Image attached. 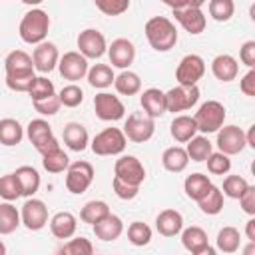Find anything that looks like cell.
Segmentation results:
<instances>
[{
    "instance_id": "1",
    "label": "cell",
    "mask_w": 255,
    "mask_h": 255,
    "mask_svg": "<svg viewBox=\"0 0 255 255\" xmlns=\"http://www.w3.org/2000/svg\"><path fill=\"white\" fill-rule=\"evenodd\" d=\"M145 38L155 52H169L177 44V28L167 16H153L145 22Z\"/></svg>"
},
{
    "instance_id": "2",
    "label": "cell",
    "mask_w": 255,
    "mask_h": 255,
    "mask_svg": "<svg viewBox=\"0 0 255 255\" xmlns=\"http://www.w3.org/2000/svg\"><path fill=\"white\" fill-rule=\"evenodd\" d=\"M167 6L171 8L175 20L183 26V30H187L189 34L197 36L205 30L207 26V18L201 10L203 6V0H181V2H169L167 0Z\"/></svg>"
},
{
    "instance_id": "3",
    "label": "cell",
    "mask_w": 255,
    "mask_h": 255,
    "mask_svg": "<svg viewBox=\"0 0 255 255\" xmlns=\"http://www.w3.org/2000/svg\"><path fill=\"white\" fill-rule=\"evenodd\" d=\"M48 30H50V16L42 8L28 10L22 16L20 26H18V34H20L22 42L32 44V46H38V44L46 42Z\"/></svg>"
},
{
    "instance_id": "4",
    "label": "cell",
    "mask_w": 255,
    "mask_h": 255,
    "mask_svg": "<svg viewBox=\"0 0 255 255\" xmlns=\"http://www.w3.org/2000/svg\"><path fill=\"white\" fill-rule=\"evenodd\" d=\"M197 131L201 133H215L223 128L225 124V108L217 100H207L205 104L199 106V110L193 116Z\"/></svg>"
},
{
    "instance_id": "5",
    "label": "cell",
    "mask_w": 255,
    "mask_h": 255,
    "mask_svg": "<svg viewBox=\"0 0 255 255\" xmlns=\"http://www.w3.org/2000/svg\"><path fill=\"white\" fill-rule=\"evenodd\" d=\"M26 135L30 139V143L34 145V149L40 153V155H46L48 151H54L60 147V141L56 139L54 131H52V126L38 118V120H32L28 126H26Z\"/></svg>"
},
{
    "instance_id": "6",
    "label": "cell",
    "mask_w": 255,
    "mask_h": 255,
    "mask_svg": "<svg viewBox=\"0 0 255 255\" xmlns=\"http://www.w3.org/2000/svg\"><path fill=\"white\" fill-rule=\"evenodd\" d=\"M128 145V139L120 128H106L92 139L90 147L96 155H120Z\"/></svg>"
},
{
    "instance_id": "7",
    "label": "cell",
    "mask_w": 255,
    "mask_h": 255,
    "mask_svg": "<svg viewBox=\"0 0 255 255\" xmlns=\"http://www.w3.org/2000/svg\"><path fill=\"white\" fill-rule=\"evenodd\" d=\"M94 181V165L90 161L78 159L66 169V189L74 195H82Z\"/></svg>"
},
{
    "instance_id": "8",
    "label": "cell",
    "mask_w": 255,
    "mask_h": 255,
    "mask_svg": "<svg viewBox=\"0 0 255 255\" xmlns=\"http://www.w3.org/2000/svg\"><path fill=\"white\" fill-rule=\"evenodd\" d=\"M122 131H124L126 139H129L133 143H143V141L151 139V135L155 131V122L151 118H147L143 112H133L128 116Z\"/></svg>"
},
{
    "instance_id": "9",
    "label": "cell",
    "mask_w": 255,
    "mask_h": 255,
    "mask_svg": "<svg viewBox=\"0 0 255 255\" xmlns=\"http://www.w3.org/2000/svg\"><path fill=\"white\" fill-rule=\"evenodd\" d=\"M199 88L197 86H175L165 92V108L167 112H185L191 110L199 102Z\"/></svg>"
},
{
    "instance_id": "10",
    "label": "cell",
    "mask_w": 255,
    "mask_h": 255,
    "mask_svg": "<svg viewBox=\"0 0 255 255\" xmlns=\"http://www.w3.org/2000/svg\"><path fill=\"white\" fill-rule=\"evenodd\" d=\"M114 177L128 185L139 187L145 179V167L135 155H122L114 165Z\"/></svg>"
},
{
    "instance_id": "11",
    "label": "cell",
    "mask_w": 255,
    "mask_h": 255,
    "mask_svg": "<svg viewBox=\"0 0 255 255\" xmlns=\"http://www.w3.org/2000/svg\"><path fill=\"white\" fill-rule=\"evenodd\" d=\"M205 74V62L197 54H187L179 60L175 70V80L179 86H197Z\"/></svg>"
},
{
    "instance_id": "12",
    "label": "cell",
    "mask_w": 255,
    "mask_h": 255,
    "mask_svg": "<svg viewBox=\"0 0 255 255\" xmlns=\"http://www.w3.org/2000/svg\"><path fill=\"white\" fill-rule=\"evenodd\" d=\"M78 52L86 58V60H98L108 52V44L106 38L100 30L96 28H86L80 32L78 36Z\"/></svg>"
},
{
    "instance_id": "13",
    "label": "cell",
    "mask_w": 255,
    "mask_h": 255,
    "mask_svg": "<svg viewBox=\"0 0 255 255\" xmlns=\"http://www.w3.org/2000/svg\"><path fill=\"white\" fill-rule=\"evenodd\" d=\"M94 110L96 116L102 122H118L126 116V106L122 104V100L110 92H100L94 98Z\"/></svg>"
},
{
    "instance_id": "14",
    "label": "cell",
    "mask_w": 255,
    "mask_h": 255,
    "mask_svg": "<svg viewBox=\"0 0 255 255\" xmlns=\"http://www.w3.org/2000/svg\"><path fill=\"white\" fill-rule=\"evenodd\" d=\"M20 221L26 225L30 231H40L48 223V207L42 199L28 197L20 209Z\"/></svg>"
},
{
    "instance_id": "15",
    "label": "cell",
    "mask_w": 255,
    "mask_h": 255,
    "mask_svg": "<svg viewBox=\"0 0 255 255\" xmlns=\"http://www.w3.org/2000/svg\"><path fill=\"white\" fill-rule=\"evenodd\" d=\"M88 60L80 52H66L58 62V72L64 80H70L72 84L88 76Z\"/></svg>"
},
{
    "instance_id": "16",
    "label": "cell",
    "mask_w": 255,
    "mask_h": 255,
    "mask_svg": "<svg viewBox=\"0 0 255 255\" xmlns=\"http://www.w3.org/2000/svg\"><path fill=\"white\" fill-rule=\"evenodd\" d=\"M245 131L237 126H223L217 131V147L225 155H235L245 149Z\"/></svg>"
},
{
    "instance_id": "17",
    "label": "cell",
    "mask_w": 255,
    "mask_h": 255,
    "mask_svg": "<svg viewBox=\"0 0 255 255\" xmlns=\"http://www.w3.org/2000/svg\"><path fill=\"white\" fill-rule=\"evenodd\" d=\"M108 56H110V64L124 72V70L129 68V64L135 58V46L128 38H116L108 46Z\"/></svg>"
},
{
    "instance_id": "18",
    "label": "cell",
    "mask_w": 255,
    "mask_h": 255,
    "mask_svg": "<svg viewBox=\"0 0 255 255\" xmlns=\"http://www.w3.org/2000/svg\"><path fill=\"white\" fill-rule=\"evenodd\" d=\"M58 62H60V54L54 42H42L32 52L34 70H38L40 74H50L58 66Z\"/></svg>"
},
{
    "instance_id": "19",
    "label": "cell",
    "mask_w": 255,
    "mask_h": 255,
    "mask_svg": "<svg viewBox=\"0 0 255 255\" xmlns=\"http://www.w3.org/2000/svg\"><path fill=\"white\" fill-rule=\"evenodd\" d=\"M139 104H141V110L147 118L155 120L159 116H163L167 112L165 108V92H161L159 88H147L143 90L141 98H139Z\"/></svg>"
},
{
    "instance_id": "20",
    "label": "cell",
    "mask_w": 255,
    "mask_h": 255,
    "mask_svg": "<svg viewBox=\"0 0 255 255\" xmlns=\"http://www.w3.org/2000/svg\"><path fill=\"white\" fill-rule=\"evenodd\" d=\"M155 229L163 237H175L183 229V217L177 209H163L155 217Z\"/></svg>"
},
{
    "instance_id": "21",
    "label": "cell",
    "mask_w": 255,
    "mask_h": 255,
    "mask_svg": "<svg viewBox=\"0 0 255 255\" xmlns=\"http://www.w3.org/2000/svg\"><path fill=\"white\" fill-rule=\"evenodd\" d=\"M48 223H50L52 235L58 237V239H72L74 233H76V229H78V219L70 211H58V213H54Z\"/></svg>"
},
{
    "instance_id": "22",
    "label": "cell",
    "mask_w": 255,
    "mask_h": 255,
    "mask_svg": "<svg viewBox=\"0 0 255 255\" xmlns=\"http://www.w3.org/2000/svg\"><path fill=\"white\" fill-rule=\"evenodd\" d=\"M4 70L6 76H26V74H34V64H32V56L24 50H12L6 60H4Z\"/></svg>"
},
{
    "instance_id": "23",
    "label": "cell",
    "mask_w": 255,
    "mask_h": 255,
    "mask_svg": "<svg viewBox=\"0 0 255 255\" xmlns=\"http://www.w3.org/2000/svg\"><path fill=\"white\" fill-rule=\"evenodd\" d=\"M211 72L219 82H233L239 74V64L229 54H219L211 60Z\"/></svg>"
},
{
    "instance_id": "24",
    "label": "cell",
    "mask_w": 255,
    "mask_h": 255,
    "mask_svg": "<svg viewBox=\"0 0 255 255\" xmlns=\"http://www.w3.org/2000/svg\"><path fill=\"white\" fill-rule=\"evenodd\" d=\"M62 137H64V143L72 149V151H84L90 143V135H88V129L78 124V122H70L64 126V131H62Z\"/></svg>"
},
{
    "instance_id": "25",
    "label": "cell",
    "mask_w": 255,
    "mask_h": 255,
    "mask_svg": "<svg viewBox=\"0 0 255 255\" xmlns=\"http://www.w3.org/2000/svg\"><path fill=\"white\" fill-rule=\"evenodd\" d=\"M169 133L177 143H187L191 137L197 135V126H195L193 116H185V114L175 116L169 126Z\"/></svg>"
},
{
    "instance_id": "26",
    "label": "cell",
    "mask_w": 255,
    "mask_h": 255,
    "mask_svg": "<svg viewBox=\"0 0 255 255\" xmlns=\"http://www.w3.org/2000/svg\"><path fill=\"white\" fill-rule=\"evenodd\" d=\"M92 227H94V235L98 239H102V241H116L124 233V221L114 213L106 215L104 219H100Z\"/></svg>"
},
{
    "instance_id": "27",
    "label": "cell",
    "mask_w": 255,
    "mask_h": 255,
    "mask_svg": "<svg viewBox=\"0 0 255 255\" xmlns=\"http://www.w3.org/2000/svg\"><path fill=\"white\" fill-rule=\"evenodd\" d=\"M14 175L20 181L22 197H34V193L40 189V173H38V169L32 167V165H20L14 171Z\"/></svg>"
},
{
    "instance_id": "28",
    "label": "cell",
    "mask_w": 255,
    "mask_h": 255,
    "mask_svg": "<svg viewBox=\"0 0 255 255\" xmlns=\"http://www.w3.org/2000/svg\"><path fill=\"white\" fill-rule=\"evenodd\" d=\"M189 163V157L185 153V147L171 145L161 153V165L171 173H181Z\"/></svg>"
},
{
    "instance_id": "29",
    "label": "cell",
    "mask_w": 255,
    "mask_h": 255,
    "mask_svg": "<svg viewBox=\"0 0 255 255\" xmlns=\"http://www.w3.org/2000/svg\"><path fill=\"white\" fill-rule=\"evenodd\" d=\"M211 179L207 177V175H203V173H191V175H187L185 177V181H183V191H185V195L189 197V199H193V201H199L209 189H211Z\"/></svg>"
},
{
    "instance_id": "30",
    "label": "cell",
    "mask_w": 255,
    "mask_h": 255,
    "mask_svg": "<svg viewBox=\"0 0 255 255\" xmlns=\"http://www.w3.org/2000/svg\"><path fill=\"white\" fill-rule=\"evenodd\" d=\"M24 137V128L20 126L18 120L14 118H4L0 120V143L6 147L18 145Z\"/></svg>"
},
{
    "instance_id": "31",
    "label": "cell",
    "mask_w": 255,
    "mask_h": 255,
    "mask_svg": "<svg viewBox=\"0 0 255 255\" xmlns=\"http://www.w3.org/2000/svg\"><path fill=\"white\" fill-rule=\"evenodd\" d=\"M116 80V74L112 70V66L108 64H94L90 70H88V82L90 86L98 88V90H106L114 84Z\"/></svg>"
},
{
    "instance_id": "32",
    "label": "cell",
    "mask_w": 255,
    "mask_h": 255,
    "mask_svg": "<svg viewBox=\"0 0 255 255\" xmlns=\"http://www.w3.org/2000/svg\"><path fill=\"white\" fill-rule=\"evenodd\" d=\"M239 243H241L239 229H235L233 225H225V227L219 229L217 239H215L217 251H221V253H235L239 249Z\"/></svg>"
},
{
    "instance_id": "33",
    "label": "cell",
    "mask_w": 255,
    "mask_h": 255,
    "mask_svg": "<svg viewBox=\"0 0 255 255\" xmlns=\"http://www.w3.org/2000/svg\"><path fill=\"white\" fill-rule=\"evenodd\" d=\"M114 88H116V92L122 94V96H135V94L141 90V80H139V76H137L135 72L124 70L122 74L116 76Z\"/></svg>"
},
{
    "instance_id": "34",
    "label": "cell",
    "mask_w": 255,
    "mask_h": 255,
    "mask_svg": "<svg viewBox=\"0 0 255 255\" xmlns=\"http://www.w3.org/2000/svg\"><path fill=\"white\" fill-rule=\"evenodd\" d=\"M20 211L10 201L0 203V235H10L20 225Z\"/></svg>"
},
{
    "instance_id": "35",
    "label": "cell",
    "mask_w": 255,
    "mask_h": 255,
    "mask_svg": "<svg viewBox=\"0 0 255 255\" xmlns=\"http://www.w3.org/2000/svg\"><path fill=\"white\" fill-rule=\"evenodd\" d=\"M185 153L189 159L193 161H205L211 153H213V143L205 137V135H195L187 141V147H185Z\"/></svg>"
},
{
    "instance_id": "36",
    "label": "cell",
    "mask_w": 255,
    "mask_h": 255,
    "mask_svg": "<svg viewBox=\"0 0 255 255\" xmlns=\"http://www.w3.org/2000/svg\"><path fill=\"white\" fill-rule=\"evenodd\" d=\"M110 213H112V211H110V205H108L106 201H102V199H92V201H88V203L82 207L80 219H82L84 223L96 225L100 219H104V217L110 215Z\"/></svg>"
},
{
    "instance_id": "37",
    "label": "cell",
    "mask_w": 255,
    "mask_h": 255,
    "mask_svg": "<svg viewBox=\"0 0 255 255\" xmlns=\"http://www.w3.org/2000/svg\"><path fill=\"white\" fill-rule=\"evenodd\" d=\"M197 205H199L201 213H205V215L221 213V209H223V193H221V189L217 185H211V189L197 201Z\"/></svg>"
},
{
    "instance_id": "38",
    "label": "cell",
    "mask_w": 255,
    "mask_h": 255,
    "mask_svg": "<svg viewBox=\"0 0 255 255\" xmlns=\"http://www.w3.org/2000/svg\"><path fill=\"white\" fill-rule=\"evenodd\" d=\"M42 165H44V169L48 173H62V171L68 169L70 157L62 147H58V149L48 151L46 155H42Z\"/></svg>"
},
{
    "instance_id": "39",
    "label": "cell",
    "mask_w": 255,
    "mask_h": 255,
    "mask_svg": "<svg viewBox=\"0 0 255 255\" xmlns=\"http://www.w3.org/2000/svg\"><path fill=\"white\" fill-rule=\"evenodd\" d=\"M181 243L189 253H193V251L201 249L203 245H207V233L199 225L185 227V229H181Z\"/></svg>"
},
{
    "instance_id": "40",
    "label": "cell",
    "mask_w": 255,
    "mask_h": 255,
    "mask_svg": "<svg viewBox=\"0 0 255 255\" xmlns=\"http://www.w3.org/2000/svg\"><path fill=\"white\" fill-rule=\"evenodd\" d=\"M28 96H30L32 102H42V100H48V98L56 96L52 80H48L46 76H36V80L32 82V88L28 90Z\"/></svg>"
},
{
    "instance_id": "41",
    "label": "cell",
    "mask_w": 255,
    "mask_h": 255,
    "mask_svg": "<svg viewBox=\"0 0 255 255\" xmlns=\"http://www.w3.org/2000/svg\"><path fill=\"white\" fill-rule=\"evenodd\" d=\"M128 241L135 247H145L151 241V227L143 221H133L128 227Z\"/></svg>"
},
{
    "instance_id": "42",
    "label": "cell",
    "mask_w": 255,
    "mask_h": 255,
    "mask_svg": "<svg viewBox=\"0 0 255 255\" xmlns=\"http://www.w3.org/2000/svg\"><path fill=\"white\" fill-rule=\"evenodd\" d=\"M58 255H94V245L86 237H74L58 249Z\"/></svg>"
},
{
    "instance_id": "43",
    "label": "cell",
    "mask_w": 255,
    "mask_h": 255,
    "mask_svg": "<svg viewBox=\"0 0 255 255\" xmlns=\"http://www.w3.org/2000/svg\"><path fill=\"white\" fill-rule=\"evenodd\" d=\"M0 197L10 203L16 201L18 197H22V187L14 173H6L0 177Z\"/></svg>"
},
{
    "instance_id": "44",
    "label": "cell",
    "mask_w": 255,
    "mask_h": 255,
    "mask_svg": "<svg viewBox=\"0 0 255 255\" xmlns=\"http://www.w3.org/2000/svg\"><path fill=\"white\" fill-rule=\"evenodd\" d=\"M207 10L215 22H227V20H231V16L235 12V4H233V0H211L207 4Z\"/></svg>"
},
{
    "instance_id": "45",
    "label": "cell",
    "mask_w": 255,
    "mask_h": 255,
    "mask_svg": "<svg viewBox=\"0 0 255 255\" xmlns=\"http://www.w3.org/2000/svg\"><path fill=\"white\" fill-rule=\"evenodd\" d=\"M58 100L64 108H78L84 102V92L76 84H68L58 92Z\"/></svg>"
},
{
    "instance_id": "46",
    "label": "cell",
    "mask_w": 255,
    "mask_h": 255,
    "mask_svg": "<svg viewBox=\"0 0 255 255\" xmlns=\"http://www.w3.org/2000/svg\"><path fill=\"white\" fill-rule=\"evenodd\" d=\"M247 187H249V183H247L245 177H241V175H227L223 179V191L221 193L231 197V199H239L245 193Z\"/></svg>"
},
{
    "instance_id": "47",
    "label": "cell",
    "mask_w": 255,
    "mask_h": 255,
    "mask_svg": "<svg viewBox=\"0 0 255 255\" xmlns=\"http://www.w3.org/2000/svg\"><path fill=\"white\" fill-rule=\"evenodd\" d=\"M205 161H207V171L213 173V175H225V173H229V169H231V159H229V155H225V153H221V151H213Z\"/></svg>"
},
{
    "instance_id": "48",
    "label": "cell",
    "mask_w": 255,
    "mask_h": 255,
    "mask_svg": "<svg viewBox=\"0 0 255 255\" xmlns=\"http://www.w3.org/2000/svg\"><path fill=\"white\" fill-rule=\"evenodd\" d=\"M96 8L106 16H120L129 8V0H96Z\"/></svg>"
},
{
    "instance_id": "49",
    "label": "cell",
    "mask_w": 255,
    "mask_h": 255,
    "mask_svg": "<svg viewBox=\"0 0 255 255\" xmlns=\"http://www.w3.org/2000/svg\"><path fill=\"white\" fill-rule=\"evenodd\" d=\"M36 80V74H26V76H6V86L12 92H26L32 88V82Z\"/></svg>"
},
{
    "instance_id": "50",
    "label": "cell",
    "mask_w": 255,
    "mask_h": 255,
    "mask_svg": "<svg viewBox=\"0 0 255 255\" xmlns=\"http://www.w3.org/2000/svg\"><path fill=\"white\" fill-rule=\"evenodd\" d=\"M32 104H34V110H36L40 116H54V114H58L60 108H62V104H60V100H58V94L52 96V98H48V100L32 102Z\"/></svg>"
},
{
    "instance_id": "51",
    "label": "cell",
    "mask_w": 255,
    "mask_h": 255,
    "mask_svg": "<svg viewBox=\"0 0 255 255\" xmlns=\"http://www.w3.org/2000/svg\"><path fill=\"white\" fill-rule=\"evenodd\" d=\"M112 187H114V193H116L120 199H124V201H131V199L137 197V193H139V187H135V185H128V183L120 181L118 177H114Z\"/></svg>"
},
{
    "instance_id": "52",
    "label": "cell",
    "mask_w": 255,
    "mask_h": 255,
    "mask_svg": "<svg viewBox=\"0 0 255 255\" xmlns=\"http://www.w3.org/2000/svg\"><path fill=\"white\" fill-rule=\"evenodd\" d=\"M239 60H241L249 70H253V66H255V40L243 42V46L239 48Z\"/></svg>"
},
{
    "instance_id": "53",
    "label": "cell",
    "mask_w": 255,
    "mask_h": 255,
    "mask_svg": "<svg viewBox=\"0 0 255 255\" xmlns=\"http://www.w3.org/2000/svg\"><path fill=\"white\" fill-rule=\"evenodd\" d=\"M239 205L247 215H251V217L255 215V187L253 185H249L245 189V193L239 197Z\"/></svg>"
},
{
    "instance_id": "54",
    "label": "cell",
    "mask_w": 255,
    "mask_h": 255,
    "mask_svg": "<svg viewBox=\"0 0 255 255\" xmlns=\"http://www.w3.org/2000/svg\"><path fill=\"white\" fill-rule=\"evenodd\" d=\"M239 88H241V92H243L245 96H249V98L255 96V70H249V72L241 78Z\"/></svg>"
},
{
    "instance_id": "55",
    "label": "cell",
    "mask_w": 255,
    "mask_h": 255,
    "mask_svg": "<svg viewBox=\"0 0 255 255\" xmlns=\"http://www.w3.org/2000/svg\"><path fill=\"white\" fill-rule=\"evenodd\" d=\"M245 235H247V239H249V241H253V243H255V219H253V217L247 221V227H245Z\"/></svg>"
},
{
    "instance_id": "56",
    "label": "cell",
    "mask_w": 255,
    "mask_h": 255,
    "mask_svg": "<svg viewBox=\"0 0 255 255\" xmlns=\"http://www.w3.org/2000/svg\"><path fill=\"white\" fill-rule=\"evenodd\" d=\"M191 255H217V249H215V247H211V245L207 243V245H203L201 249H197V251H193Z\"/></svg>"
},
{
    "instance_id": "57",
    "label": "cell",
    "mask_w": 255,
    "mask_h": 255,
    "mask_svg": "<svg viewBox=\"0 0 255 255\" xmlns=\"http://www.w3.org/2000/svg\"><path fill=\"white\" fill-rule=\"evenodd\" d=\"M245 143H247L249 147H255V126H251L249 131L245 133Z\"/></svg>"
},
{
    "instance_id": "58",
    "label": "cell",
    "mask_w": 255,
    "mask_h": 255,
    "mask_svg": "<svg viewBox=\"0 0 255 255\" xmlns=\"http://www.w3.org/2000/svg\"><path fill=\"white\" fill-rule=\"evenodd\" d=\"M243 255H255V243L249 241L245 247H243Z\"/></svg>"
},
{
    "instance_id": "59",
    "label": "cell",
    "mask_w": 255,
    "mask_h": 255,
    "mask_svg": "<svg viewBox=\"0 0 255 255\" xmlns=\"http://www.w3.org/2000/svg\"><path fill=\"white\" fill-rule=\"evenodd\" d=\"M0 255H6V245L0 241Z\"/></svg>"
}]
</instances>
